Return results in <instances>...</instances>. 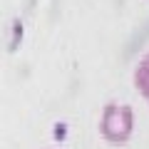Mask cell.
<instances>
[{"mask_svg":"<svg viewBox=\"0 0 149 149\" xmlns=\"http://www.w3.org/2000/svg\"><path fill=\"white\" fill-rule=\"evenodd\" d=\"M134 134V109L122 102H107L100 114V137L112 147H124Z\"/></svg>","mask_w":149,"mask_h":149,"instance_id":"1","label":"cell"},{"mask_svg":"<svg viewBox=\"0 0 149 149\" xmlns=\"http://www.w3.org/2000/svg\"><path fill=\"white\" fill-rule=\"evenodd\" d=\"M134 87L144 97V102L149 104V52L139 60V65L134 67Z\"/></svg>","mask_w":149,"mask_h":149,"instance_id":"2","label":"cell"}]
</instances>
